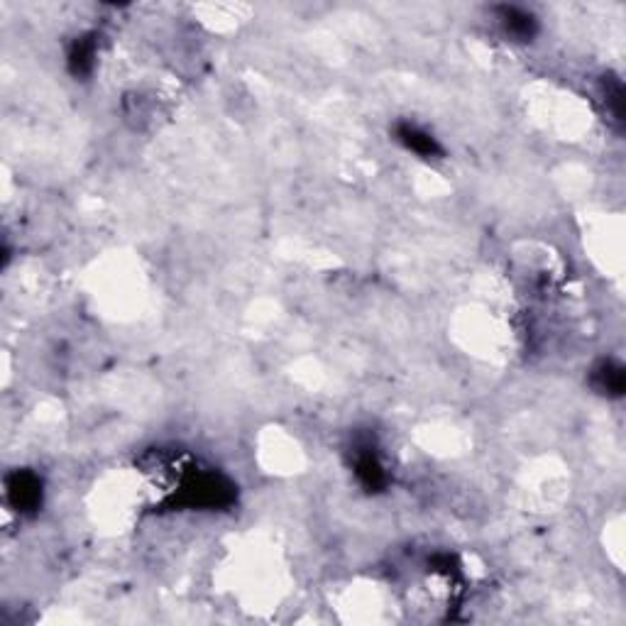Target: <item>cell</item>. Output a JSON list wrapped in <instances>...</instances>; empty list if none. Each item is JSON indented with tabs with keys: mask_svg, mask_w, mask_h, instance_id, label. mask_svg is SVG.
<instances>
[{
	"mask_svg": "<svg viewBox=\"0 0 626 626\" xmlns=\"http://www.w3.org/2000/svg\"><path fill=\"white\" fill-rule=\"evenodd\" d=\"M181 490L189 507L216 509L233 502V485L216 472H191Z\"/></svg>",
	"mask_w": 626,
	"mask_h": 626,
	"instance_id": "6da1fadb",
	"label": "cell"
},
{
	"mask_svg": "<svg viewBox=\"0 0 626 626\" xmlns=\"http://www.w3.org/2000/svg\"><path fill=\"white\" fill-rule=\"evenodd\" d=\"M42 480L30 470H15L5 477V497L18 514H32L42 507Z\"/></svg>",
	"mask_w": 626,
	"mask_h": 626,
	"instance_id": "7a4b0ae2",
	"label": "cell"
},
{
	"mask_svg": "<svg viewBox=\"0 0 626 626\" xmlns=\"http://www.w3.org/2000/svg\"><path fill=\"white\" fill-rule=\"evenodd\" d=\"M394 140H397L406 152H411V155H416L419 159L443 157L441 142L428 133L426 128L411 123V120H402V123L394 125Z\"/></svg>",
	"mask_w": 626,
	"mask_h": 626,
	"instance_id": "3957f363",
	"label": "cell"
},
{
	"mask_svg": "<svg viewBox=\"0 0 626 626\" xmlns=\"http://www.w3.org/2000/svg\"><path fill=\"white\" fill-rule=\"evenodd\" d=\"M353 472L367 492H380L387 485V468H384L377 448L370 446V443H358L355 446Z\"/></svg>",
	"mask_w": 626,
	"mask_h": 626,
	"instance_id": "277c9868",
	"label": "cell"
},
{
	"mask_svg": "<svg viewBox=\"0 0 626 626\" xmlns=\"http://www.w3.org/2000/svg\"><path fill=\"white\" fill-rule=\"evenodd\" d=\"M499 25H502L504 35L512 37L514 42H531L538 35V18L531 10L519 8V5H499Z\"/></svg>",
	"mask_w": 626,
	"mask_h": 626,
	"instance_id": "5b68a950",
	"label": "cell"
},
{
	"mask_svg": "<svg viewBox=\"0 0 626 626\" xmlns=\"http://www.w3.org/2000/svg\"><path fill=\"white\" fill-rule=\"evenodd\" d=\"M96 35H81L71 42L67 52V67L74 79H86L96 67Z\"/></svg>",
	"mask_w": 626,
	"mask_h": 626,
	"instance_id": "8992f818",
	"label": "cell"
},
{
	"mask_svg": "<svg viewBox=\"0 0 626 626\" xmlns=\"http://www.w3.org/2000/svg\"><path fill=\"white\" fill-rule=\"evenodd\" d=\"M592 387L604 397H622L626 387L624 367L614 360H602L600 365L592 370Z\"/></svg>",
	"mask_w": 626,
	"mask_h": 626,
	"instance_id": "52a82bcc",
	"label": "cell"
}]
</instances>
